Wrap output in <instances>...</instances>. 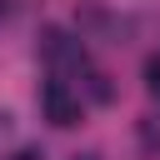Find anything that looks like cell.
I'll return each mask as SVG.
<instances>
[{"mask_svg": "<svg viewBox=\"0 0 160 160\" xmlns=\"http://www.w3.org/2000/svg\"><path fill=\"white\" fill-rule=\"evenodd\" d=\"M40 110H45V120H50V125L70 130V125L80 120V110H85V105H80V90H70V80H60V75H55V80H45V85H40Z\"/></svg>", "mask_w": 160, "mask_h": 160, "instance_id": "6da1fadb", "label": "cell"}, {"mask_svg": "<svg viewBox=\"0 0 160 160\" xmlns=\"http://www.w3.org/2000/svg\"><path fill=\"white\" fill-rule=\"evenodd\" d=\"M40 55H45L50 65H60V70H85L80 40H70V35H60V30H45V35H40Z\"/></svg>", "mask_w": 160, "mask_h": 160, "instance_id": "7a4b0ae2", "label": "cell"}, {"mask_svg": "<svg viewBox=\"0 0 160 160\" xmlns=\"http://www.w3.org/2000/svg\"><path fill=\"white\" fill-rule=\"evenodd\" d=\"M145 85H150V95H160V55L145 60Z\"/></svg>", "mask_w": 160, "mask_h": 160, "instance_id": "3957f363", "label": "cell"}, {"mask_svg": "<svg viewBox=\"0 0 160 160\" xmlns=\"http://www.w3.org/2000/svg\"><path fill=\"white\" fill-rule=\"evenodd\" d=\"M145 140H150V145H160V115H155V120H145Z\"/></svg>", "mask_w": 160, "mask_h": 160, "instance_id": "277c9868", "label": "cell"}, {"mask_svg": "<svg viewBox=\"0 0 160 160\" xmlns=\"http://www.w3.org/2000/svg\"><path fill=\"white\" fill-rule=\"evenodd\" d=\"M10 160H40V155H35V150H20V155H10Z\"/></svg>", "mask_w": 160, "mask_h": 160, "instance_id": "5b68a950", "label": "cell"}]
</instances>
